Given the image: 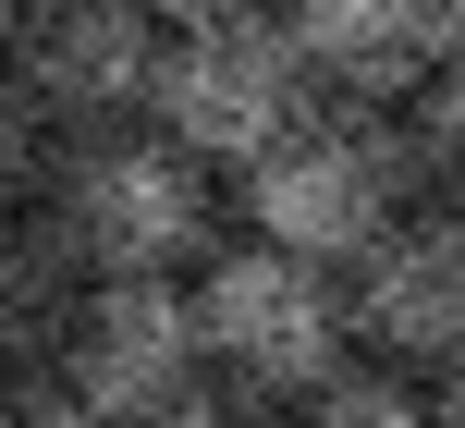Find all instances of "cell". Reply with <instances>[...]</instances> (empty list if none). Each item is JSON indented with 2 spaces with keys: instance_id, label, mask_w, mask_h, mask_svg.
Segmentation results:
<instances>
[{
  "instance_id": "1",
  "label": "cell",
  "mask_w": 465,
  "mask_h": 428,
  "mask_svg": "<svg viewBox=\"0 0 465 428\" xmlns=\"http://www.w3.org/2000/svg\"><path fill=\"white\" fill-rule=\"evenodd\" d=\"M37 220L86 282H184L221 245V171H196L160 122H98L49 160Z\"/></svg>"
},
{
  "instance_id": "2",
  "label": "cell",
  "mask_w": 465,
  "mask_h": 428,
  "mask_svg": "<svg viewBox=\"0 0 465 428\" xmlns=\"http://www.w3.org/2000/svg\"><path fill=\"white\" fill-rule=\"evenodd\" d=\"M184 318H196V367H209V392L232 404H294V392H319L331 367L355 355L343 343V282H331L319 258H282V245H209V258L184 269Z\"/></svg>"
},
{
  "instance_id": "3",
  "label": "cell",
  "mask_w": 465,
  "mask_h": 428,
  "mask_svg": "<svg viewBox=\"0 0 465 428\" xmlns=\"http://www.w3.org/2000/svg\"><path fill=\"white\" fill-rule=\"evenodd\" d=\"M404 209H429V196H417V171H404L392 111L319 98L270 160H245V233L282 245V258H319V269H343L355 245H380Z\"/></svg>"
},
{
  "instance_id": "4",
  "label": "cell",
  "mask_w": 465,
  "mask_h": 428,
  "mask_svg": "<svg viewBox=\"0 0 465 428\" xmlns=\"http://www.w3.org/2000/svg\"><path fill=\"white\" fill-rule=\"evenodd\" d=\"M306 111H319V86H306L294 37H282L270 13H221V24H160V62H147V111L135 122H160L196 171H245V160H270Z\"/></svg>"
},
{
  "instance_id": "5",
  "label": "cell",
  "mask_w": 465,
  "mask_h": 428,
  "mask_svg": "<svg viewBox=\"0 0 465 428\" xmlns=\"http://www.w3.org/2000/svg\"><path fill=\"white\" fill-rule=\"evenodd\" d=\"M49 380H62L98 428H135V416L184 404V392H209L184 282H74L62 331H49Z\"/></svg>"
},
{
  "instance_id": "6",
  "label": "cell",
  "mask_w": 465,
  "mask_h": 428,
  "mask_svg": "<svg viewBox=\"0 0 465 428\" xmlns=\"http://www.w3.org/2000/svg\"><path fill=\"white\" fill-rule=\"evenodd\" d=\"M331 282H343V343H368V367L453 392V355H465V220L453 209H404Z\"/></svg>"
},
{
  "instance_id": "7",
  "label": "cell",
  "mask_w": 465,
  "mask_h": 428,
  "mask_svg": "<svg viewBox=\"0 0 465 428\" xmlns=\"http://www.w3.org/2000/svg\"><path fill=\"white\" fill-rule=\"evenodd\" d=\"M147 62H160V24L147 0H25L13 49V98L49 122V135H98V122H135L147 111Z\"/></svg>"
},
{
  "instance_id": "8",
  "label": "cell",
  "mask_w": 465,
  "mask_h": 428,
  "mask_svg": "<svg viewBox=\"0 0 465 428\" xmlns=\"http://www.w3.org/2000/svg\"><path fill=\"white\" fill-rule=\"evenodd\" d=\"M270 24L343 111H392L429 73H453V0H270Z\"/></svg>"
},
{
  "instance_id": "9",
  "label": "cell",
  "mask_w": 465,
  "mask_h": 428,
  "mask_svg": "<svg viewBox=\"0 0 465 428\" xmlns=\"http://www.w3.org/2000/svg\"><path fill=\"white\" fill-rule=\"evenodd\" d=\"M74 282H86V269L62 258V233H49L37 209L0 220V367H37V355H49V331H62Z\"/></svg>"
},
{
  "instance_id": "10",
  "label": "cell",
  "mask_w": 465,
  "mask_h": 428,
  "mask_svg": "<svg viewBox=\"0 0 465 428\" xmlns=\"http://www.w3.org/2000/svg\"><path fill=\"white\" fill-rule=\"evenodd\" d=\"M282 428H453V392H429V380H404V367H331L319 392H294L282 404Z\"/></svg>"
},
{
  "instance_id": "11",
  "label": "cell",
  "mask_w": 465,
  "mask_h": 428,
  "mask_svg": "<svg viewBox=\"0 0 465 428\" xmlns=\"http://www.w3.org/2000/svg\"><path fill=\"white\" fill-rule=\"evenodd\" d=\"M49 160H62V135H49V122L13 98V73H0V220H13V209H37Z\"/></svg>"
},
{
  "instance_id": "12",
  "label": "cell",
  "mask_w": 465,
  "mask_h": 428,
  "mask_svg": "<svg viewBox=\"0 0 465 428\" xmlns=\"http://www.w3.org/2000/svg\"><path fill=\"white\" fill-rule=\"evenodd\" d=\"M0 428H98L49 367H0Z\"/></svg>"
},
{
  "instance_id": "13",
  "label": "cell",
  "mask_w": 465,
  "mask_h": 428,
  "mask_svg": "<svg viewBox=\"0 0 465 428\" xmlns=\"http://www.w3.org/2000/svg\"><path fill=\"white\" fill-rule=\"evenodd\" d=\"M135 428H282L270 404H232V392H184V404H160V416H135Z\"/></svg>"
},
{
  "instance_id": "14",
  "label": "cell",
  "mask_w": 465,
  "mask_h": 428,
  "mask_svg": "<svg viewBox=\"0 0 465 428\" xmlns=\"http://www.w3.org/2000/svg\"><path fill=\"white\" fill-rule=\"evenodd\" d=\"M221 13H270V0H147V24H221Z\"/></svg>"
},
{
  "instance_id": "15",
  "label": "cell",
  "mask_w": 465,
  "mask_h": 428,
  "mask_svg": "<svg viewBox=\"0 0 465 428\" xmlns=\"http://www.w3.org/2000/svg\"><path fill=\"white\" fill-rule=\"evenodd\" d=\"M13 24H25V0H0V49H13Z\"/></svg>"
}]
</instances>
